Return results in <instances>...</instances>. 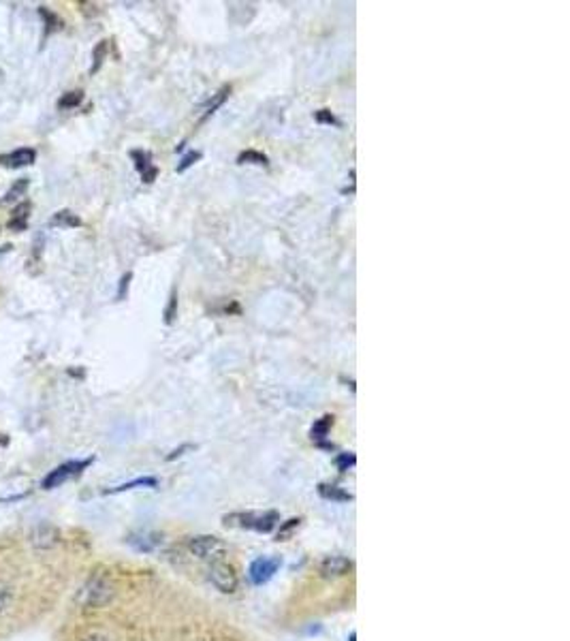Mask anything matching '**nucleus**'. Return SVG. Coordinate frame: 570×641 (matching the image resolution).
Here are the masks:
<instances>
[{
	"label": "nucleus",
	"mask_w": 570,
	"mask_h": 641,
	"mask_svg": "<svg viewBox=\"0 0 570 641\" xmlns=\"http://www.w3.org/2000/svg\"><path fill=\"white\" fill-rule=\"evenodd\" d=\"M280 522L276 511H265V513H233L225 517L227 526H241V528H250V530H258V532H270L272 528H276V524Z\"/></svg>",
	"instance_id": "obj_1"
},
{
	"label": "nucleus",
	"mask_w": 570,
	"mask_h": 641,
	"mask_svg": "<svg viewBox=\"0 0 570 641\" xmlns=\"http://www.w3.org/2000/svg\"><path fill=\"white\" fill-rule=\"evenodd\" d=\"M114 597V588L110 585L107 579L102 577H92L79 593V603L84 607H102L107 605Z\"/></svg>",
	"instance_id": "obj_2"
},
{
	"label": "nucleus",
	"mask_w": 570,
	"mask_h": 641,
	"mask_svg": "<svg viewBox=\"0 0 570 641\" xmlns=\"http://www.w3.org/2000/svg\"><path fill=\"white\" fill-rule=\"evenodd\" d=\"M188 550L199 558V560H210V562H218L227 556V545L225 541H220L218 537H212V534H201V537H192L188 543Z\"/></svg>",
	"instance_id": "obj_3"
},
{
	"label": "nucleus",
	"mask_w": 570,
	"mask_h": 641,
	"mask_svg": "<svg viewBox=\"0 0 570 641\" xmlns=\"http://www.w3.org/2000/svg\"><path fill=\"white\" fill-rule=\"evenodd\" d=\"M90 462H92V460H71V462L60 464L58 468H54V470H51V472L43 479V484H41L43 490H54V488L67 484L69 479H73V477H77L81 470H86V468L90 466Z\"/></svg>",
	"instance_id": "obj_4"
},
{
	"label": "nucleus",
	"mask_w": 570,
	"mask_h": 641,
	"mask_svg": "<svg viewBox=\"0 0 570 641\" xmlns=\"http://www.w3.org/2000/svg\"><path fill=\"white\" fill-rule=\"evenodd\" d=\"M210 579H212V583L218 588V590L225 593V595L235 593V590H237V585H239V577H237L235 569H233L231 564H227L225 560L212 562Z\"/></svg>",
	"instance_id": "obj_5"
},
{
	"label": "nucleus",
	"mask_w": 570,
	"mask_h": 641,
	"mask_svg": "<svg viewBox=\"0 0 570 641\" xmlns=\"http://www.w3.org/2000/svg\"><path fill=\"white\" fill-rule=\"evenodd\" d=\"M280 564H282V560H280V558H276V556H263V558H256V560L250 564V579H252L256 585H261V583L270 581V579H272V577L278 573Z\"/></svg>",
	"instance_id": "obj_6"
},
{
	"label": "nucleus",
	"mask_w": 570,
	"mask_h": 641,
	"mask_svg": "<svg viewBox=\"0 0 570 641\" xmlns=\"http://www.w3.org/2000/svg\"><path fill=\"white\" fill-rule=\"evenodd\" d=\"M37 160V150L32 148H20V150H13L5 156H0V165L3 167H9V169H18V167H28Z\"/></svg>",
	"instance_id": "obj_7"
},
{
	"label": "nucleus",
	"mask_w": 570,
	"mask_h": 641,
	"mask_svg": "<svg viewBox=\"0 0 570 641\" xmlns=\"http://www.w3.org/2000/svg\"><path fill=\"white\" fill-rule=\"evenodd\" d=\"M131 156H133V160H135V167H137V171L141 174V180H143L145 184H152L154 180H157L159 169L154 167V163H152V154H150V152H143V150H133V152H131Z\"/></svg>",
	"instance_id": "obj_8"
},
{
	"label": "nucleus",
	"mask_w": 570,
	"mask_h": 641,
	"mask_svg": "<svg viewBox=\"0 0 570 641\" xmlns=\"http://www.w3.org/2000/svg\"><path fill=\"white\" fill-rule=\"evenodd\" d=\"M350 566H352V562L348 558H344V556H329V558L323 560L321 573L325 577H342V575H346L350 571Z\"/></svg>",
	"instance_id": "obj_9"
},
{
	"label": "nucleus",
	"mask_w": 570,
	"mask_h": 641,
	"mask_svg": "<svg viewBox=\"0 0 570 641\" xmlns=\"http://www.w3.org/2000/svg\"><path fill=\"white\" fill-rule=\"evenodd\" d=\"M128 543L133 548H137L139 552H152L161 545V537L154 532H137V534H131L128 537Z\"/></svg>",
	"instance_id": "obj_10"
},
{
	"label": "nucleus",
	"mask_w": 570,
	"mask_h": 641,
	"mask_svg": "<svg viewBox=\"0 0 570 641\" xmlns=\"http://www.w3.org/2000/svg\"><path fill=\"white\" fill-rule=\"evenodd\" d=\"M30 209H32V203H30V201L18 203V207L13 209V216H11V221H9L7 227L13 229V231H24L26 225H28V214H30Z\"/></svg>",
	"instance_id": "obj_11"
},
{
	"label": "nucleus",
	"mask_w": 570,
	"mask_h": 641,
	"mask_svg": "<svg viewBox=\"0 0 570 641\" xmlns=\"http://www.w3.org/2000/svg\"><path fill=\"white\" fill-rule=\"evenodd\" d=\"M49 225L60 227V229H73V227H81V219L77 216V214H73L71 209H60L51 216Z\"/></svg>",
	"instance_id": "obj_12"
},
{
	"label": "nucleus",
	"mask_w": 570,
	"mask_h": 641,
	"mask_svg": "<svg viewBox=\"0 0 570 641\" xmlns=\"http://www.w3.org/2000/svg\"><path fill=\"white\" fill-rule=\"evenodd\" d=\"M28 184H30V182H28V178H20V180H18V182L11 186V188L5 193V197L0 199V205L5 207V205H11V203L20 201V199L24 197V193L28 190Z\"/></svg>",
	"instance_id": "obj_13"
},
{
	"label": "nucleus",
	"mask_w": 570,
	"mask_h": 641,
	"mask_svg": "<svg viewBox=\"0 0 570 641\" xmlns=\"http://www.w3.org/2000/svg\"><path fill=\"white\" fill-rule=\"evenodd\" d=\"M331 423H333V417H331V415H325L323 419H319V421L312 425V432H310V436H312V441H323V439L329 434V427H331Z\"/></svg>",
	"instance_id": "obj_14"
},
{
	"label": "nucleus",
	"mask_w": 570,
	"mask_h": 641,
	"mask_svg": "<svg viewBox=\"0 0 570 641\" xmlns=\"http://www.w3.org/2000/svg\"><path fill=\"white\" fill-rule=\"evenodd\" d=\"M157 486H159V481L154 477H143V479H137V481H128V484L118 486L110 492H126V490H135V488H157Z\"/></svg>",
	"instance_id": "obj_15"
},
{
	"label": "nucleus",
	"mask_w": 570,
	"mask_h": 641,
	"mask_svg": "<svg viewBox=\"0 0 570 641\" xmlns=\"http://www.w3.org/2000/svg\"><path fill=\"white\" fill-rule=\"evenodd\" d=\"M229 92H231V88H229V86H225V88H223V90H220V92H218V94L214 96V101H210V105H207V107H205V114H203L201 122H205L207 118H210V116H212V114H214V112L218 110V107H220V105L225 103V98L229 96Z\"/></svg>",
	"instance_id": "obj_16"
},
{
	"label": "nucleus",
	"mask_w": 570,
	"mask_h": 641,
	"mask_svg": "<svg viewBox=\"0 0 570 641\" xmlns=\"http://www.w3.org/2000/svg\"><path fill=\"white\" fill-rule=\"evenodd\" d=\"M81 101H84V92L81 90H73V92H67V94L60 96L58 107H60V110H73V107H77Z\"/></svg>",
	"instance_id": "obj_17"
},
{
	"label": "nucleus",
	"mask_w": 570,
	"mask_h": 641,
	"mask_svg": "<svg viewBox=\"0 0 570 641\" xmlns=\"http://www.w3.org/2000/svg\"><path fill=\"white\" fill-rule=\"evenodd\" d=\"M319 492H321V496L327 498V500H350V498H352L348 492H342L340 488H336V486H325V484L319 488Z\"/></svg>",
	"instance_id": "obj_18"
},
{
	"label": "nucleus",
	"mask_w": 570,
	"mask_h": 641,
	"mask_svg": "<svg viewBox=\"0 0 570 641\" xmlns=\"http://www.w3.org/2000/svg\"><path fill=\"white\" fill-rule=\"evenodd\" d=\"M239 163H252V165H267V156L265 154H261V152H256V150H246V152H241L239 154Z\"/></svg>",
	"instance_id": "obj_19"
},
{
	"label": "nucleus",
	"mask_w": 570,
	"mask_h": 641,
	"mask_svg": "<svg viewBox=\"0 0 570 641\" xmlns=\"http://www.w3.org/2000/svg\"><path fill=\"white\" fill-rule=\"evenodd\" d=\"M11 603H13V590H11V585L5 583V581H0V614H5V611L11 607Z\"/></svg>",
	"instance_id": "obj_20"
},
{
	"label": "nucleus",
	"mask_w": 570,
	"mask_h": 641,
	"mask_svg": "<svg viewBox=\"0 0 570 641\" xmlns=\"http://www.w3.org/2000/svg\"><path fill=\"white\" fill-rule=\"evenodd\" d=\"M105 53H107V41H100L94 47V67H92V73L98 71V67L102 65V58H105Z\"/></svg>",
	"instance_id": "obj_21"
},
{
	"label": "nucleus",
	"mask_w": 570,
	"mask_h": 641,
	"mask_svg": "<svg viewBox=\"0 0 570 641\" xmlns=\"http://www.w3.org/2000/svg\"><path fill=\"white\" fill-rule=\"evenodd\" d=\"M299 524H301V519H289V522H286V524H284V526L280 528V534H278V539H280V541H286V539L291 537V532H293V530H295V528H297Z\"/></svg>",
	"instance_id": "obj_22"
},
{
	"label": "nucleus",
	"mask_w": 570,
	"mask_h": 641,
	"mask_svg": "<svg viewBox=\"0 0 570 641\" xmlns=\"http://www.w3.org/2000/svg\"><path fill=\"white\" fill-rule=\"evenodd\" d=\"M199 158H201V152H190V154H186V156L182 158V163L178 165V171H180V174H182V171H186L190 165H194V163H197Z\"/></svg>",
	"instance_id": "obj_23"
},
{
	"label": "nucleus",
	"mask_w": 570,
	"mask_h": 641,
	"mask_svg": "<svg viewBox=\"0 0 570 641\" xmlns=\"http://www.w3.org/2000/svg\"><path fill=\"white\" fill-rule=\"evenodd\" d=\"M314 118H317V122H325V124H338V120L333 118V114H331V112H327V110L317 112V114H314Z\"/></svg>",
	"instance_id": "obj_24"
},
{
	"label": "nucleus",
	"mask_w": 570,
	"mask_h": 641,
	"mask_svg": "<svg viewBox=\"0 0 570 641\" xmlns=\"http://www.w3.org/2000/svg\"><path fill=\"white\" fill-rule=\"evenodd\" d=\"M352 464H354V455L344 453V455H340V458H338V466H340V470H348V466H352Z\"/></svg>",
	"instance_id": "obj_25"
},
{
	"label": "nucleus",
	"mask_w": 570,
	"mask_h": 641,
	"mask_svg": "<svg viewBox=\"0 0 570 641\" xmlns=\"http://www.w3.org/2000/svg\"><path fill=\"white\" fill-rule=\"evenodd\" d=\"M131 278H133V274H126L122 280H120V291H118V299H124V295H126V289H128V283H131Z\"/></svg>",
	"instance_id": "obj_26"
},
{
	"label": "nucleus",
	"mask_w": 570,
	"mask_h": 641,
	"mask_svg": "<svg viewBox=\"0 0 570 641\" xmlns=\"http://www.w3.org/2000/svg\"><path fill=\"white\" fill-rule=\"evenodd\" d=\"M81 641H110L105 635H98V633H92V635H88V637H84Z\"/></svg>",
	"instance_id": "obj_27"
},
{
	"label": "nucleus",
	"mask_w": 570,
	"mask_h": 641,
	"mask_svg": "<svg viewBox=\"0 0 570 641\" xmlns=\"http://www.w3.org/2000/svg\"><path fill=\"white\" fill-rule=\"evenodd\" d=\"M175 302H178V299H175V295H173V297H171V304H169V308H167V323H171V320H173V310H175Z\"/></svg>",
	"instance_id": "obj_28"
}]
</instances>
